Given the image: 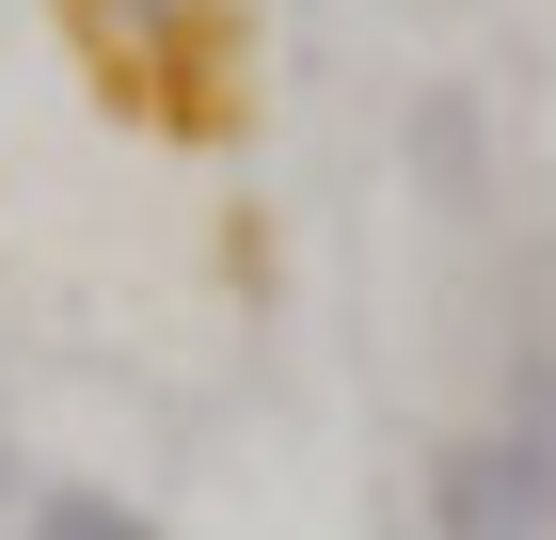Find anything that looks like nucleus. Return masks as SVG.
<instances>
[{"label":"nucleus","instance_id":"obj_1","mask_svg":"<svg viewBox=\"0 0 556 540\" xmlns=\"http://www.w3.org/2000/svg\"><path fill=\"white\" fill-rule=\"evenodd\" d=\"M429 540H556V493L525 477V445L493 414L429 445Z\"/></svg>","mask_w":556,"mask_h":540},{"label":"nucleus","instance_id":"obj_2","mask_svg":"<svg viewBox=\"0 0 556 540\" xmlns=\"http://www.w3.org/2000/svg\"><path fill=\"white\" fill-rule=\"evenodd\" d=\"M493 429H509V445H525V477L556 493V334H525V350H509V398H493Z\"/></svg>","mask_w":556,"mask_h":540},{"label":"nucleus","instance_id":"obj_3","mask_svg":"<svg viewBox=\"0 0 556 540\" xmlns=\"http://www.w3.org/2000/svg\"><path fill=\"white\" fill-rule=\"evenodd\" d=\"M16 540H160V525H143L128 493H33V525H16Z\"/></svg>","mask_w":556,"mask_h":540},{"label":"nucleus","instance_id":"obj_4","mask_svg":"<svg viewBox=\"0 0 556 540\" xmlns=\"http://www.w3.org/2000/svg\"><path fill=\"white\" fill-rule=\"evenodd\" d=\"M96 16H112V33H143V48H175V33H191V0H96Z\"/></svg>","mask_w":556,"mask_h":540}]
</instances>
